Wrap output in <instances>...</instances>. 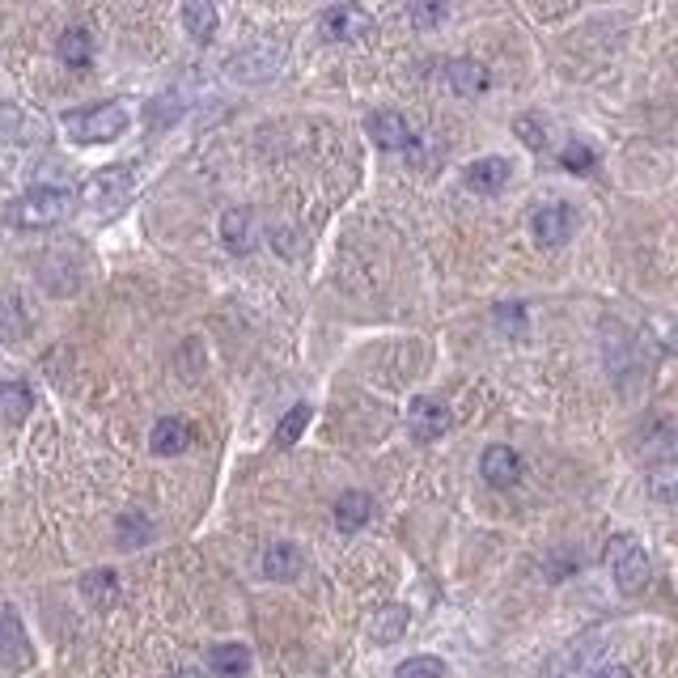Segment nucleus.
I'll return each instance as SVG.
<instances>
[{
    "mask_svg": "<svg viewBox=\"0 0 678 678\" xmlns=\"http://www.w3.org/2000/svg\"><path fill=\"white\" fill-rule=\"evenodd\" d=\"M594 678H632V670L627 666H598Z\"/></svg>",
    "mask_w": 678,
    "mask_h": 678,
    "instance_id": "33",
    "label": "nucleus"
},
{
    "mask_svg": "<svg viewBox=\"0 0 678 678\" xmlns=\"http://www.w3.org/2000/svg\"><path fill=\"white\" fill-rule=\"evenodd\" d=\"M0 416L4 420H26L30 416V390L26 386H18V381H0Z\"/></svg>",
    "mask_w": 678,
    "mask_h": 678,
    "instance_id": "25",
    "label": "nucleus"
},
{
    "mask_svg": "<svg viewBox=\"0 0 678 678\" xmlns=\"http://www.w3.org/2000/svg\"><path fill=\"white\" fill-rule=\"evenodd\" d=\"M301 569H305V556H301L298 542L280 539L263 551V577H271V581H298Z\"/></svg>",
    "mask_w": 678,
    "mask_h": 678,
    "instance_id": "13",
    "label": "nucleus"
},
{
    "mask_svg": "<svg viewBox=\"0 0 678 678\" xmlns=\"http://www.w3.org/2000/svg\"><path fill=\"white\" fill-rule=\"evenodd\" d=\"M280 60H284V52L276 43H255V47H246V52L229 60V77H238V82H268L271 73L280 68Z\"/></svg>",
    "mask_w": 678,
    "mask_h": 678,
    "instance_id": "8",
    "label": "nucleus"
},
{
    "mask_svg": "<svg viewBox=\"0 0 678 678\" xmlns=\"http://www.w3.org/2000/svg\"><path fill=\"white\" fill-rule=\"evenodd\" d=\"M179 678H204V675H195V670H183V675H179Z\"/></svg>",
    "mask_w": 678,
    "mask_h": 678,
    "instance_id": "34",
    "label": "nucleus"
},
{
    "mask_svg": "<svg viewBox=\"0 0 678 678\" xmlns=\"http://www.w3.org/2000/svg\"><path fill=\"white\" fill-rule=\"evenodd\" d=\"M395 678H445V661L441 657H429V653H420V657H407L395 666Z\"/></svg>",
    "mask_w": 678,
    "mask_h": 678,
    "instance_id": "28",
    "label": "nucleus"
},
{
    "mask_svg": "<svg viewBox=\"0 0 678 678\" xmlns=\"http://www.w3.org/2000/svg\"><path fill=\"white\" fill-rule=\"evenodd\" d=\"M82 598L94 611H110L119 602V577L110 569H89L82 577Z\"/></svg>",
    "mask_w": 678,
    "mask_h": 678,
    "instance_id": "20",
    "label": "nucleus"
},
{
    "mask_svg": "<svg viewBox=\"0 0 678 678\" xmlns=\"http://www.w3.org/2000/svg\"><path fill=\"white\" fill-rule=\"evenodd\" d=\"M407 18L420 30H433L450 18V0H407Z\"/></svg>",
    "mask_w": 678,
    "mask_h": 678,
    "instance_id": "26",
    "label": "nucleus"
},
{
    "mask_svg": "<svg viewBox=\"0 0 678 678\" xmlns=\"http://www.w3.org/2000/svg\"><path fill=\"white\" fill-rule=\"evenodd\" d=\"M183 26H187V34L200 43V47L213 43V39H217V26H220L217 0H183Z\"/></svg>",
    "mask_w": 678,
    "mask_h": 678,
    "instance_id": "15",
    "label": "nucleus"
},
{
    "mask_svg": "<svg viewBox=\"0 0 678 678\" xmlns=\"http://www.w3.org/2000/svg\"><path fill=\"white\" fill-rule=\"evenodd\" d=\"M450 429V407L437 403V399H411L407 407V433L416 437V441H437V437Z\"/></svg>",
    "mask_w": 678,
    "mask_h": 678,
    "instance_id": "9",
    "label": "nucleus"
},
{
    "mask_svg": "<svg viewBox=\"0 0 678 678\" xmlns=\"http://www.w3.org/2000/svg\"><path fill=\"white\" fill-rule=\"evenodd\" d=\"M445 82H450V89L462 94V98H475V94L488 89V68H484L480 60H450V64H445Z\"/></svg>",
    "mask_w": 678,
    "mask_h": 678,
    "instance_id": "16",
    "label": "nucleus"
},
{
    "mask_svg": "<svg viewBox=\"0 0 678 678\" xmlns=\"http://www.w3.org/2000/svg\"><path fill=\"white\" fill-rule=\"evenodd\" d=\"M560 165H564V170H572V174H585V170H594V149L572 140L569 149L560 153Z\"/></svg>",
    "mask_w": 678,
    "mask_h": 678,
    "instance_id": "29",
    "label": "nucleus"
},
{
    "mask_svg": "<svg viewBox=\"0 0 678 678\" xmlns=\"http://www.w3.org/2000/svg\"><path fill=\"white\" fill-rule=\"evenodd\" d=\"M365 132L369 140L386 149V153H399V149H411L416 144V132H411V123H407L399 110H374L369 119H365Z\"/></svg>",
    "mask_w": 678,
    "mask_h": 678,
    "instance_id": "7",
    "label": "nucleus"
},
{
    "mask_svg": "<svg viewBox=\"0 0 678 678\" xmlns=\"http://www.w3.org/2000/svg\"><path fill=\"white\" fill-rule=\"evenodd\" d=\"M496 326L505 331V335H521L526 331V305L514 301V305H496Z\"/></svg>",
    "mask_w": 678,
    "mask_h": 678,
    "instance_id": "30",
    "label": "nucleus"
},
{
    "mask_svg": "<svg viewBox=\"0 0 678 678\" xmlns=\"http://www.w3.org/2000/svg\"><path fill=\"white\" fill-rule=\"evenodd\" d=\"M572 229H577V213H572L564 200L542 204V208H535V217H530V234H535V243L547 246V250L569 243Z\"/></svg>",
    "mask_w": 678,
    "mask_h": 678,
    "instance_id": "5",
    "label": "nucleus"
},
{
    "mask_svg": "<svg viewBox=\"0 0 678 678\" xmlns=\"http://www.w3.org/2000/svg\"><path fill=\"white\" fill-rule=\"evenodd\" d=\"M26 632H22L13 611H0V666H26Z\"/></svg>",
    "mask_w": 678,
    "mask_h": 678,
    "instance_id": "19",
    "label": "nucleus"
},
{
    "mask_svg": "<svg viewBox=\"0 0 678 678\" xmlns=\"http://www.w3.org/2000/svg\"><path fill=\"white\" fill-rule=\"evenodd\" d=\"M73 208H77V195L68 187H34L22 200H13L9 220L18 229H47V225H60Z\"/></svg>",
    "mask_w": 678,
    "mask_h": 678,
    "instance_id": "2",
    "label": "nucleus"
},
{
    "mask_svg": "<svg viewBox=\"0 0 678 678\" xmlns=\"http://www.w3.org/2000/svg\"><path fill=\"white\" fill-rule=\"evenodd\" d=\"M480 475L488 480L492 488H509L521 480V459H517V450L509 445H488L484 450V459H480Z\"/></svg>",
    "mask_w": 678,
    "mask_h": 678,
    "instance_id": "12",
    "label": "nucleus"
},
{
    "mask_svg": "<svg viewBox=\"0 0 678 678\" xmlns=\"http://www.w3.org/2000/svg\"><path fill=\"white\" fill-rule=\"evenodd\" d=\"M60 60L68 64V68H85L89 60H94V39H89V30L85 26H68L60 34Z\"/></svg>",
    "mask_w": 678,
    "mask_h": 678,
    "instance_id": "22",
    "label": "nucleus"
},
{
    "mask_svg": "<svg viewBox=\"0 0 678 678\" xmlns=\"http://www.w3.org/2000/svg\"><path fill=\"white\" fill-rule=\"evenodd\" d=\"M128 123H132V115L123 103H98V107H82L64 115V132L77 144H110L128 132Z\"/></svg>",
    "mask_w": 678,
    "mask_h": 678,
    "instance_id": "1",
    "label": "nucleus"
},
{
    "mask_svg": "<svg viewBox=\"0 0 678 678\" xmlns=\"http://www.w3.org/2000/svg\"><path fill=\"white\" fill-rule=\"evenodd\" d=\"M606 569L615 577L620 594L636 598L649 585V572H653L645 542L636 539V535H611V542H606Z\"/></svg>",
    "mask_w": 678,
    "mask_h": 678,
    "instance_id": "3",
    "label": "nucleus"
},
{
    "mask_svg": "<svg viewBox=\"0 0 678 678\" xmlns=\"http://www.w3.org/2000/svg\"><path fill=\"white\" fill-rule=\"evenodd\" d=\"M319 30H323L326 43H356V39H365L374 30V18L360 4H335V9L323 13Z\"/></svg>",
    "mask_w": 678,
    "mask_h": 678,
    "instance_id": "6",
    "label": "nucleus"
},
{
    "mask_svg": "<svg viewBox=\"0 0 678 678\" xmlns=\"http://www.w3.org/2000/svg\"><path fill=\"white\" fill-rule=\"evenodd\" d=\"M132 187H136V165H110V170H98L85 183V204L94 213H115V208L128 204Z\"/></svg>",
    "mask_w": 678,
    "mask_h": 678,
    "instance_id": "4",
    "label": "nucleus"
},
{
    "mask_svg": "<svg viewBox=\"0 0 678 678\" xmlns=\"http://www.w3.org/2000/svg\"><path fill=\"white\" fill-rule=\"evenodd\" d=\"M144 119H149V128H170V123H179L183 119V98L179 94H162V98H153L149 110H144Z\"/></svg>",
    "mask_w": 678,
    "mask_h": 678,
    "instance_id": "27",
    "label": "nucleus"
},
{
    "mask_svg": "<svg viewBox=\"0 0 678 678\" xmlns=\"http://www.w3.org/2000/svg\"><path fill=\"white\" fill-rule=\"evenodd\" d=\"M407 627H411V611L399 606V602H390V606H381L378 615L369 620V636H374V645H395V641H403Z\"/></svg>",
    "mask_w": 678,
    "mask_h": 678,
    "instance_id": "17",
    "label": "nucleus"
},
{
    "mask_svg": "<svg viewBox=\"0 0 678 678\" xmlns=\"http://www.w3.org/2000/svg\"><path fill=\"white\" fill-rule=\"evenodd\" d=\"M191 437L195 433H191L187 420H179V416H162V420L153 424V433H149V450L162 454V459H174V454H187Z\"/></svg>",
    "mask_w": 678,
    "mask_h": 678,
    "instance_id": "11",
    "label": "nucleus"
},
{
    "mask_svg": "<svg viewBox=\"0 0 678 678\" xmlns=\"http://www.w3.org/2000/svg\"><path fill=\"white\" fill-rule=\"evenodd\" d=\"M517 136H521L530 149H542V144H547V128H542L535 115H521V119H517Z\"/></svg>",
    "mask_w": 678,
    "mask_h": 678,
    "instance_id": "32",
    "label": "nucleus"
},
{
    "mask_svg": "<svg viewBox=\"0 0 678 678\" xmlns=\"http://www.w3.org/2000/svg\"><path fill=\"white\" fill-rule=\"evenodd\" d=\"M310 420H314V407H310V403H293V407H289V411H284V420L276 424V433H271V441H276L280 450L298 445L301 433L310 429Z\"/></svg>",
    "mask_w": 678,
    "mask_h": 678,
    "instance_id": "23",
    "label": "nucleus"
},
{
    "mask_svg": "<svg viewBox=\"0 0 678 678\" xmlns=\"http://www.w3.org/2000/svg\"><path fill=\"white\" fill-rule=\"evenodd\" d=\"M115 542H119L123 551H136V547L153 542V521L144 514H123L115 521Z\"/></svg>",
    "mask_w": 678,
    "mask_h": 678,
    "instance_id": "24",
    "label": "nucleus"
},
{
    "mask_svg": "<svg viewBox=\"0 0 678 678\" xmlns=\"http://www.w3.org/2000/svg\"><path fill=\"white\" fill-rule=\"evenodd\" d=\"M208 666H213L220 678H246V675H250V649H246V645H238V641H229V645H217V649L208 653Z\"/></svg>",
    "mask_w": 678,
    "mask_h": 678,
    "instance_id": "21",
    "label": "nucleus"
},
{
    "mask_svg": "<svg viewBox=\"0 0 678 678\" xmlns=\"http://www.w3.org/2000/svg\"><path fill=\"white\" fill-rule=\"evenodd\" d=\"M509 162L505 158H480V162L466 165V187L480 191V195H501L509 187Z\"/></svg>",
    "mask_w": 678,
    "mask_h": 678,
    "instance_id": "14",
    "label": "nucleus"
},
{
    "mask_svg": "<svg viewBox=\"0 0 678 678\" xmlns=\"http://www.w3.org/2000/svg\"><path fill=\"white\" fill-rule=\"evenodd\" d=\"M220 238L234 255H250L259 246V225H255V213L250 208H229L220 217Z\"/></svg>",
    "mask_w": 678,
    "mask_h": 678,
    "instance_id": "10",
    "label": "nucleus"
},
{
    "mask_svg": "<svg viewBox=\"0 0 678 678\" xmlns=\"http://www.w3.org/2000/svg\"><path fill=\"white\" fill-rule=\"evenodd\" d=\"M26 119L18 107H0V140H26Z\"/></svg>",
    "mask_w": 678,
    "mask_h": 678,
    "instance_id": "31",
    "label": "nucleus"
},
{
    "mask_svg": "<svg viewBox=\"0 0 678 678\" xmlns=\"http://www.w3.org/2000/svg\"><path fill=\"white\" fill-rule=\"evenodd\" d=\"M369 517H374V501H369L365 492H344V496L335 501V526H340L344 535L365 530V526H369Z\"/></svg>",
    "mask_w": 678,
    "mask_h": 678,
    "instance_id": "18",
    "label": "nucleus"
}]
</instances>
